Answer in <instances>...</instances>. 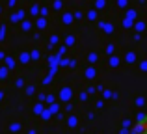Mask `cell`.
I'll use <instances>...</instances> for the list:
<instances>
[{
  "label": "cell",
  "mask_w": 147,
  "mask_h": 134,
  "mask_svg": "<svg viewBox=\"0 0 147 134\" xmlns=\"http://www.w3.org/2000/svg\"><path fill=\"white\" fill-rule=\"evenodd\" d=\"M127 134H147V114L138 117V119L130 125V129L127 131Z\"/></svg>",
  "instance_id": "1"
}]
</instances>
